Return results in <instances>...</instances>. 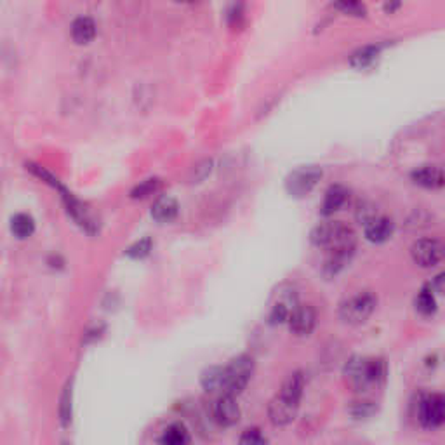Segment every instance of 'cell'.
<instances>
[{
  "label": "cell",
  "instance_id": "cell-1",
  "mask_svg": "<svg viewBox=\"0 0 445 445\" xmlns=\"http://www.w3.org/2000/svg\"><path fill=\"white\" fill-rule=\"evenodd\" d=\"M306 379L303 372H294L283 381L282 388L268 405V417L275 427H287L298 416Z\"/></svg>",
  "mask_w": 445,
  "mask_h": 445
},
{
  "label": "cell",
  "instance_id": "cell-2",
  "mask_svg": "<svg viewBox=\"0 0 445 445\" xmlns=\"http://www.w3.org/2000/svg\"><path fill=\"white\" fill-rule=\"evenodd\" d=\"M347 383L355 391H367L378 386L385 379L386 366L381 359H367V356H351L343 371Z\"/></svg>",
  "mask_w": 445,
  "mask_h": 445
},
{
  "label": "cell",
  "instance_id": "cell-3",
  "mask_svg": "<svg viewBox=\"0 0 445 445\" xmlns=\"http://www.w3.org/2000/svg\"><path fill=\"white\" fill-rule=\"evenodd\" d=\"M310 240L317 247H324L327 251L331 249H347V251H355L356 235L348 225L341 221H327L320 222L310 233Z\"/></svg>",
  "mask_w": 445,
  "mask_h": 445
},
{
  "label": "cell",
  "instance_id": "cell-4",
  "mask_svg": "<svg viewBox=\"0 0 445 445\" xmlns=\"http://www.w3.org/2000/svg\"><path fill=\"white\" fill-rule=\"evenodd\" d=\"M254 372V360L249 355H239L225 367L222 374V393L221 395H240L251 381Z\"/></svg>",
  "mask_w": 445,
  "mask_h": 445
},
{
  "label": "cell",
  "instance_id": "cell-5",
  "mask_svg": "<svg viewBox=\"0 0 445 445\" xmlns=\"http://www.w3.org/2000/svg\"><path fill=\"white\" fill-rule=\"evenodd\" d=\"M376 305L378 299L371 291H360L341 303L339 318L348 325H360L374 313Z\"/></svg>",
  "mask_w": 445,
  "mask_h": 445
},
{
  "label": "cell",
  "instance_id": "cell-6",
  "mask_svg": "<svg viewBox=\"0 0 445 445\" xmlns=\"http://www.w3.org/2000/svg\"><path fill=\"white\" fill-rule=\"evenodd\" d=\"M322 169L317 166H306L299 167L296 171H293L289 174L286 181V190L291 197H305L308 195L313 188L317 186V183L322 179Z\"/></svg>",
  "mask_w": 445,
  "mask_h": 445
},
{
  "label": "cell",
  "instance_id": "cell-7",
  "mask_svg": "<svg viewBox=\"0 0 445 445\" xmlns=\"http://www.w3.org/2000/svg\"><path fill=\"white\" fill-rule=\"evenodd\" d=\"M412 261L421 268H433L445 258V244L439 239H421L410 247Z\"/></svg>",
  "mask_w": 445,
  "mask_h": 445
},
{
  "label": "cell",
  "instance_id": "cell-8",
  "mask_svg": "<svg viewBox=\"0 0 445 445\" xmlns=\"http://www.w3.org/2000/svg\"><path fill=\"white\" fill-rule=\"evenodd\" d=\"M417 419L424 428H440L445 424V395H427L417 405Z\"/></svg>",
  "mask_w": 445,
  "mask_h": 445
},
{
  "label": "cell",
  "instance_id": "cell-9",
  "mask_svg": "<svg viewBox=\"0 0 445 445\" xmlns=\"http://www.w3.org/2000/svg\"><path fill=\"white\" fill-rule=\"evenodd\" d=\"M213 419L222 428H230L239 423L240 407L233 395H218L213 404Z\"/></svg>",
  "mask_w": 445,
  "mask_h": 445
},
{
  "label": "cell",
  "instance_id": "cell-10",
  "mask_svg": "<svg viewBox=\"0 0 445 445\" xmlns=\"http://www.w3.org/2000/svg\"><path fill=\"white\" fill-rule=\"evenodd\" d=\"M289 329L294 336L306 337L313 332L317 325V312L310 305H298L289 317Z\"/></svg>",
  "mask_w": 445,
  "mask_h": 445
},
{
  "label": "cell",
  "instance_id": "cell-11",
  "mask_svg": "<svg viewBox=\"0 0 445 445\" xmlns=\"http://www.w3.org/2000/svg\"><path fill=\"white\" fill-rule=\"evenodd\" d=\"M410 179L417 186L427 188V190H440L445 186V172L436 166H421L412 171Z\"/></svg>",
  "mask_w": 445,
  "mask_h": 445
},
{
  "label": "cell",
  "instance_id": "cell-12",
  "mask_svg": "<svg viewBox=\"0 0 445 445\" xmlns=\"http://www.w3.org/2000/svg\"><path fill=\"white\" fill-rule=\"evenodd\" d=\"M366 239L372 242V244H385L393 237L395 232V222L391 218L383 216L379 214L378 218H374L371 222H367L366 226Z\"/></svg>",
  "mask_w": 445,
  "mask_h": 445
},
{
  "label": "cell",
  "instance_id": "cell-13",
  "mask_svg": "<svg viewBox=\"0 0 445 445\" xmlns=\"http://www.w3.org/2000/svg\"><path fill=\"white\" fill-rule=\"evenodd\" d=\"M296 306H298V303L293 294H280L277 301L271 305L270 313H268V320H270V324H274V325L287 324V322H289L291 313H293V310L296 308Z\"/></svg>",
  "mask_w": 445,
  "mask_h": 445
},
{
  "label": "cell",
  "instance_id": "cell-14",
  "mask_svg": "<svg viewBox=\"0 0 445 445\" xmlns=\"http://www.w3.org/2000/svg\"><path fill=\"white\" fill-rule=\"evenodd\" d=\"M347 201H348L347 188L341 186V185H334V186L329 188L327 191H325V197H324V202H322L320 213L324 214V216H332L334 213H337L341 207L347 204Z\"/></svg>",
  "mask_w": 445,
  "mask_h": 445
},
{
  "label": "cell",
  "instance_id": "cell-15",
  "mask_svg": "<svg viewBox=\"0 0 445 445\" xmlns=\"http://www.w3.org/2000/svg\"><path fill=\"white\" fill-rule=\"evenodd\" d=\"M94 37H96L94 19L87 18V16H80L72 23V38H74L75 44L86 45V44H89L91 40H94Z\"/></svg>",
  "mask_w": 445,
  "mask_h": 445
},
{
  "label": "cell",
  "instance_id": "cell-16",
  "mask_svg": "<svg viewBox=\"0 0 445 445\" xmlns=\"http://www.w3.org/2000/svg\"><path fill=\"white\" fill-rule=\"evenodd\" d=\"M179 213V205L176 198L172 197H162L155 202L152 207V218L157 222H171L176 220Z\"/></svg>",
  "mask_w": 445,
  "mask_h": 445
},
{
  "label": "cell",
  "instance_id": "cell-17",
  "mask_svg": "<svg viewBox=\"0 0 445 445\" xmlns=\"http://www.w3.org/2000/svg\"><path fill=\"white\" fill-rule=\"evenodd\" d=\"M383 51V45L381 44H372V45H366V47L359 49L356 52H353L350 57V64L356 70H364V68L371 67L376 60H378L379 55Z\"/></svg>",
  "mask_w": 445,
  "mask_h": 445
},
{
  "label": "cell",
  "instance_id": "cell-18",
  "mask_svg": "<svg viewBox=\"0 0 445 445\" xmlns=\"http://www.w3.org/2000/svg\"><path fill=\"white\" fill-rule=\"evenodd\" d=\"M222 374H225V367H209L202 372V378L201 383L204 386V390L207 393H216L221 395L222 393Z\"/></svg>",
  "mask_w": 445,
  "mask_h": 445
},
{
  "label": "cell",
  "instance_id": "cell-19",
  "mask_svg": "<svg viewBox=\"0 0 445 445\" xmlns=\"http://www.w3.org/2000/svg\"><path fill=\"white\" fill-rule=\"evenodd\" d=\"M11 232L16 239L23 240V239H28V237L33 235L35 232V221L30 214H16V216L11 220Z\"/></svg>",
  "mask_w": 445,
  "mask_h": 445
},
{
  "label": "cell",
  "instance_id": "cell-20",
  "mask_svg": "<svg viewBox=\"0 0 445 445\" xmlns=\"http://www.w3.org/2000/svg\"><path fill=\"white\" fill-rule=\"evenodd\" d=\"M160 444L164 445H185L190 442V433L185 428V424L176 423L164 429L162 436L159 439Z\"/></svg>",
  "mask_w": 445,
  "mask_h": 445
},
{
  "label": "cell",
  "instance_id": "cell-21",
  "mask_svg": "<svg viewBox=\"0 0 445 445\" xmlns=\"http://www.w3.org/2000/svg\"><path fill=\"white\" fill-rule=\"evenodd\" d=\"M414 306H416V310L421 315H432V313H435L436 312L435 291L429 286L421 289L419 294L416 296V301H414Z\"/></svg>",
  "mask_w": 445,
  "mask_h": 445
},
{
  "label": "cell",
  "instance_id": "cell-22",
  "mask_svg": "<svg viewBox=\"0 0 445 445\" xmlns=\"http://www.w3.org/2000/svg\"><path fill=\"white\" fill-rule=\"evenodd\" d=\"M150 251H152V240H150L147 237V239H143V240L136 242L134 245H130V247L128 249V256L129 258H134V259H143L150 254Z\"/></svg>",
  "mask_w": 445,
  "mask_h": 445
},
{
  "label": "cell",
  "instance_id": "cell-23",
  "mask_svg": "<svg viewBox=\"0 0 445 445\" xmlns=\"http://www.w3.org/2000/svg\"><path fill=\"white\" fill-rule=\"evenodd\" d=\"M159 188H160L159 179H147V181H143L141 185H137L136 188H134L133 197L134 198H145V197H148V195L155 193Z\"/></svg>",
  "mask_w": 445,
  "mask_h": 445
},
{
  "label": "cell",
  "instance_id": "cell-24",
  "mask_svg": "<svg viewBox=\"0 0 445 445\" xmlns=\"http://www.w3.org/2000/svg\"><path fill=\"white\" fill-rule=\"evenodd\" d=\"M239 442L244 445H264L268 442V439L259 432L258 428H251V429H245V432L242 433Z\"/></svg>",
  "mask_w": 445,
  "mask_h": 445
},
{
  "label": "cell",
  "instance_id": "cell-25",
  "mask_svg": "<svg viewBox=\"0 0 445 445\" xmlns=\"http://www.w3.org/2000/svg\"><path fill=\"white\" fill-rule=\"evenodd\" d=\"M378 216H379V213H378V209H376V205L367 204V202L366 204H360L359 210H356V220H359L360 225H364V226Z\"/></svg>",
  "mask_w": 445,
  "mask_h": 445
},
{
  "label": "cell",
  "instance_id": "cell-26",
  "mask_svg": "<svg viewBox=\"0 0 445 445\" xmlns=\"http://www.w3.org/2000/svg\"><path fill=\"white\" fill-rule=\"evenodd\" d=\"M350 412L355 417H369L376 412V405L369 400L355 402V404H353V407L350 409Z\"/></svg>",
  "mask_w": 445,
  "mask_h": 445
},
{
  "label": "cell",
  "instance_id": "cell-27",
  "mask_svg": "<svg viewBox=\"0 0 445 445\" xmlns=\"http://www.w3.org/2000/svg\"><path fill=\"white\" fill-rule=\"evenodd\" d=\"M339 7L344 13L353 14V16H362L364 6L360 4V0H339Z\"/></svg>",
  "mask_w": 445,
  "mask_h": 445
},
{
  "label": "cell",
  "instance_id": "cell-28",
  "mask_svg": "<svg viewBox=\"0 0 445 445\" xmlns=\"http://www.w3.org/2000/svg\"><path fill=\"white\" fill-rule=\"evenodd\" d=\"M60 412H61V421H63V424H68V421L72 419V404H70V393H68V388L63 393V398H61Z\"/></svg>",
  "mask_w": 445,
  "mask_h": 445
},
{
  "label": "cell",
  "instance_id": "cell-29",
  "mask_svg": "<svg viewBox=\"0 0 445 445\" xmlns=\"http://www.w3.org/2000/svg\"><path fill=\"white\" fill-rule=\"evenodd\" d=\"M429 287H432V289L435 291V293L445 294V271H442V274H440V275H436V277L433 278V283Z\"/></svg>",
  "mask_w": 445,
  "mask_h": 445
},
{
  "label": "cell",
  "instance_id": "cell-30",
  "mask_svg": "<svg viewBox=\"0 0 445 445\" xmlns=\"http://www.w3.org/2000/svg\"><path fill=\"white\" fill-rule=\"evenodd\" d=\"M178 2H186L188 4V2H195V0H178Z\"/></svg>",
  "mask_w": 445,
  "mask_h": 445
}]
</instances>
